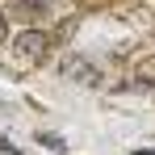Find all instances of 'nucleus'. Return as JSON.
<instances>
[{
  "label": "nucleus",
  "instance_id": "obj_1",
  "mask_svg": "<svg viewBox=\"0 0 155 155\" xmlns=\"http://www.w3.org/2000/svg\"><path fill=\"white\" fill-rule=\"evenodd\" d=\"M13 51L21 54L25 63H42L46 59V51H51V34H42V29H21L17 38H13Z\"/></svg>",
  "mask_w": 155,
  "mask_h": 155
},
{
  "label": "nucleus",
  "instance_id": "obj_2",
  "mask_svg": "<svg viewBox=\"0 0 155 155\" xmlns=\"http://www.w3.org/2000/svg\"><path fill=\"white\" fill-rule=\"evenodd\" d=\"M59 71L71 80V84H80V88H101V71H97L84 54H67V59L59 63Z\"/></svg>",
  "mask_w": 155,
  "mask_h": 155
},
{
  "label": "nucleus",
  "instance_id": "obj_3",
  "mask_svg": "<svg viewBox=\"0 0 155 155\" xmlns=\"http://www.w3.org/2000/svg\"><path fill=\"white\" fill-rule=\"evenodd\" d=\"M134 80H138V84H155V54L143 59V63L134 67Z\"/></svg>",
  "mask_w": 155,
  "mask_h": 155
},
{
  "label": "nucleus",
  "instance_id": "obj_4",
  "mask_svg": "<svg viewBox=\"0 0 155 155\" xmlns=\"http://www.w3.org/2000/svg\"><path fill=\"white\" fill-rule=\"evenodd\" d=\"M38 143H42V147H51V151H67V143H63L59 134H51V130H38Z\"/></svg>",
  "mask_w": 155,
  "mask_h": 155
},
{
  "label": "nucleus",
  "instance_id": "obj_5",
  "mask_svg": "<svg viewBox=\"0 0 155 155\" xmlns=\"http://www.w3.org/2000/svg\"><path fill=\"white\" fill-rule=\"evenodd\" d=\"M0 155H21V151H17V143H13V138H4V134H0Z\"/></svg>",
  "mask_w": 155,
  "mask_h": 155
},
{
  "label": "nucleus",
  "instance_id": "obj_6",
  "mask_svg": "<svg viewBox=\"0 0 155 155\" xmlns=\"http://www.w3.org/2000/svg\"><path fill=\"white\" fill-rule=\"evenodd\" d=\"M8 38V21H4V13H0V42Z\"/></svg>",
  "mask_w": 155,
  "mask_h": 155
},
{
  "label": "nucleus",
  "instance_id": "obj_7",
  "mask_svg": "<svg viewBox=\"0 0 155 155\" xmlns=\"http://www.w3.org/2000/svg\"><path fill=\"white\" fill-rule=\"evenodd\" d=\"M130 155H155V147H138V151H130Z\"/></svg>",
  "mask_w": 155,
  "mask_h": 155
}]
</instances>
